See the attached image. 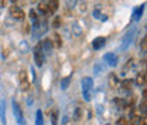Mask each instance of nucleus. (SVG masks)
<instances>
[{
    "label": "nucleus",
    "mask_w": 147,
    "mask_h": 125,
    "mask_svg": "<svg viewBox=\"0 0 147 125\" xmlns=\"http://www.w3.org/2000/svg\"><path fill=\"white\" fill-rule=\"evenodd\" d=\"M92 88H93V80H92L91 77H85L82 80V94H84V98L86 101H91Z\"/></svg>",
    "instance_id": "1"
},
{
    "label": "nucleus",
    "mask_w": 147,
    "mask_h": 125,
    "mask_svg": "<svg viewBox=\"0 0 147 125\" xmlns=\"http://www.w3.org/2000/svg\"><path fill=\"white\" fill-rule=\"evenodd\" d=\"M139 125H147V118H146V117L139 118Z\"/></svg>",
    "instance_id": "25"
},
{
    "label": "nucleus",
    "mask_w": 147,
    "mask_h": 125,
    "mask_svg": "<svg viewBox=\"0 0 147 125\" xmlns=\"http://www.w3.org/2000/svg\"><path fill=\"white\" fill-rule=\"evenodd\" d=\"M10 16L13 18H16V20H24V17H26L24 12L17 6H11L10 7Z\"/></svg>",
    "instance_id": "5"
},
{
    "label": "nucleus",
    "mask_w": 147,
    "mask_h": 125,
    "mask_svg": "<svg viewBox=\"0 0 147 125\" xmlns=\"http://www.w3.org/2000/svg\"><path fill=\"white\" fill-rule=\"evenodd\" d=\"M105 44H106V38H105V37H96V38L92 41V47H93L95 50H100Z\"/></svg>",
    "instance_id": "7"
},
{
    "label": "nucleus",
    "mask_w": 147,
    "mask_h": 125,
    "mask_svg": "<svg viewBox=\"0 0 147 125\" xmlns=\"http://www.w3.org/2000/svg\"><path fill=\"white\" fill-rule=\"evenodd\" d=\"M51 41H53V46L57 47V48H59V47L62 46V40H61V36H59L58 33H54V34H53Z\"/></svg>",
    "instance_id": "11"
},
{
    "label": "nucleus",
    "mask_w": 147,
    "mask_h": 125,
    "mask_svg": "<svg viewBox=\"0 0 147 125\" xmlns=\"http://www.w3.org/2000/svg\"><path fill=\"white\" fill-rule=\"evenodd\" d=\"M131 37H133V34H130V33H127V34L125 36L123 43H122V50H126V48H127V46L130 44V41H131Z\"/></svg>",
    "instance_id": "14"
},
{
    "label": "nucleus",
    "mask_w": 147,
    "mask_h": 125,
    "mask_svg": "<svg viewBox=\"0 0 147 125\" xmlns=\"http://www.w3.org/2000/svg\"><path fill=\"white\" fill-rule=\"evenodd\" d=\"M42 44L40 43V44H37L36 47V51H34V58H36V64L38 67H42V64H44V55H42Z\"/></svg>",
    "instance_id": "4"
},
{
    "label": "nucleus",
    "mask_w": 147,
    "mask_h": 125,
    "mask_svg": "<svg viewBox=\"0 0 147 125\" xmlns=\"http://www.w3.org/2000/svg\"><path fill=\"white\" fill-rule=\"evenodd\" d=\"M143 12H144V4H142V6H137V7L133 10V20H134V21H137L139 18L142 17Z\"/></svg>",
    "instance_id": "9"
},
{
    "label": "nucleus",
    "mask_w": 147,
    "mask_h": 125,
    "mask_svg": "<svg viewBox=\"0 0 147 125\" xmlns=\"http://www.w3.org/2000/svg\"><path fill=\"white\" fill-rule=\"evenodd\" d=\"M48 10H50V13H55L57 10H58V7H59V0H48Z\"/></svg>",
    "instance_id": "10"
},
{
    "label": "nucleus",
    "mask_w": 147,
    "mask_h": 125,
    "mask_svg": "<svg viewBox=\"0 0 147 125\" xmlns=\"http://www.w3.org/2000/svg\"><path fill=\"white\" fill-rule=\"evenodd\" d=\"M11 1H16V0H11Z\"/></svg>",
    "instance_id": "28"
},
{
    "label": "nucleus",
    "mask_w": 147,
    "mask_h": 125,
    "mask_svg": "<svg viewBox=\"0 0 147 125\" xmlns=\"http://www.w3.org/2000/svg\"><path fill=\"white\" fill-rule=\"evenodd\" d=\"M69 81H71V78L68 77V78H64L62 81H61V87H62V89L68 88V84H69Z\"/></svg>",
    "instance_id": "22"
},
{
    "label": "nucleus",
    "mask_w": 147,
    "mask_h": 125,
    "mask_svg": "<svg viewBox=\"0 0 147 125\" xmlns=\"http://www.w3.org/2000/svg\"><path fill=\"white\" fill-rule=\"evenodd\" d=\"M59 24H61V18L58 17H55V20H54V27H59Z\"/></svg>",
    "instance_id": "26"
},
{
    "label": "nucleus",
    "mask_w": 147,
    "mask_h": 125,
    "mask_svg": "<svg viewBox=\"0 0 147 125\" xmlns=\"http://www.w3.org/2000/svg\"><path fill=\"white\" fill-rule=\"evenodd\" d=\"M18 80H20V88L23 91H27L30 88V83H28V74L26 70H21L18 72Z\"/></svg>",
    "instance_id": "3"
},
{
    "label": "nucleus",
    "mask_w": 147,
    "mask_h": 125,
    "mask_svg": "<svg viewBox=\"0 0 147 125\" xmlns=\"http://www.w3.org/2000/svg\"><path fill=\"white\" fill-rule=\"evenodd\" d=\"M146 81H147L146 74H143V72H139V74H137V77H136V84L142 87V85H144V84H146Z\"/></svg>",
    "instance_id": "12"
},
{
    "label": "nucleus",
    "mask_w": 147,
    "mask_h": 125,
    "mask_svg": "<svg viewBox=\"0 0 147 125\" xmlns=\"http://www.w3.org/2000/svg\"><path fill=\"white\" fill-rule=\"evenodd\" d=\"M109 83H110V85H112L113 88L119 85V78H117V75H116V74H113V72L110 74L109 75Z\"/></svg>",
    "instance_id": "15"
},
{
    "label": "nucleus",
    "mask_w": 147,
    "mask_h": 125,
    "mask_svg": "<svg viewBox=\"0 0 147 125\" xmlns=\"http://www.w3.org/2000/svg\"><path fill=\"white\" fill-rule=\"evenodd\" d=\"M41 44H42V50H45L47 53L51 51V47H53V41H51V38H45Z\"/></svg>",
    "instance_id": "13"
},
{
    "label": "nucleus",
    "mask_w": 147,
    "mask_h": 125,
    "mask_svg": "<svg viewBox=\"0 0 147 125\" xmlns=\"http://www.w3.org/2000/svg\"><path fill=\"white\" fill-rule=\"evenodd\" d=\"M79 118H81V108H75V115H74V120L75 121H79Z\"/></svg>",
    "instance_id": "24"
},
{
    "label": "nucleus",
    "mask_w": 147,
    "mask_h": 125,
    "mask_svg": "<svg viewBox=\"0 0 147 125\" xmlns=\"http://www.w3.org/2000/svg\"><path fill=\"white\" fill-rule=\"evenodd\" d=\"M139 111H140L143 115H147V101L146 100H142L140 107H139Z\"/></svg>",
    "instance_id": "18"
},
{
    "label": "nucleus",
    "mask_w": 147,
    "mask_h": 125,
    "mask_svg": "<svg viewBox=\"0 0 147 125\" xmlns=\"http://www.w3.org/2000/svg\"><path fill=\"white\" fill-rule=\"evenodd\" d=\"M140 50H142V53H147V36L140 43Z\"/></svg>",
    "instance_id": "20"
},
{
    "label": "nucleus",
    "mask_w": 147,
    "mask_h": 125,
    "mask_svg": "<svg viewBox=\"0 0 147 125\" xmlns=\"http://www.w3.org/2000/svg\"><path fill=\"white\" fill-rule=\"evenodd\" d=\"M38 10H40L42 14H48V13H50L48 6H47V4H44V3H40V4H38Z\"/></svg>",
    "instance_id": "19"
},
{
    "label": "nucleus",
    "mask_w": 147,
    "mask_h": 125,
    "mask_svg": "<svg viewBox=\"0 0 147 125\" xmlns=\"http://www.w3.org/2000/svg\"><path fill=\"white\" fill-rule=\"evenodd\" d=\"M57 121H58V112L53 111V115H51V122H53V125H57Z\"/></svg>",
    "instance_id": "23"
},
{
    "label": "nucleus",
    "mask_w": 147,
    "mask_h": 125,
    "mask_svg": "<svg viewBox=\"0 0 147 125\" xmlns=\"http://www.w3.org/2000/svg\"><path fill=\"white\" fill-rule=\"evenodd\" d=\"M105 61L109 64L110 67H116L117 66V61H119V57L115 53H108V54H105Z\"/></svg>",
    "instance_id": "6"
},
{
    "label": "nucleus",
    "mask_w": 147,
    "mask_h": 125,
    "mask_svg": "<svg viewBox=\"0 0 147 125\" xmlns=\"http://www.w3.org/2000/svg\"><path fill=\"white\" fill-rule=\"evenodd\" d=\"M7 6V0H0V7H6Z\"/></svg>",
    "instance_id": "27"
},
{
    "label": "nucleus",
    "mask_w": 147,
    "mask_h": 125,
    "mask_svg": "<svg viewBox=\"0 0 147 125\" xmlns=\"http://www.w3.org/2000/svg\"><path fill=\"white\" fill-rule=\"evenodd\" d=\"M11 105H13V114H14V117H16L17 124L18 125H26L24 114H23L21 108H20V105H18V102L16 101V100H13V101H11Z\"/></svg>",
    "instance_id": "2"
},
{
    "label": "nucleus",
    "mask_w": 147,
    "mask_h": 125,
    "mask_svg": "<svg viewBox=\"0 0 147 125\" xmlns=\"http://www.w3.org/2000/svg\"><path fill=\"white\" fill-rule=\"evenodd\" d=\"M36 125H44V120H42V112L38 109L36 112Z\"/></svg>",
    "instance_id": "17"
},
{
    "label": "nucleus",
    "mask_w": 147,
    "mask_h": 125,
    "mask_svg": "<svg viewBox=\"0 0 147 125\" xmlns=\"http://www.w3.org/2000/svg\"><path fill=\"white\" fill-rule=\"evenodd\" d=\"M122 87H123V89H126V91H130L131 87H133V81L129 80V78L123 80V81H122Z\"/></svg>",
    "instance_id": "16"
},
{
    "label": "nucleus",
    "mask_w": 147,
    "mask_h": 125,
    "mask_svg": "<svg viewBox=\"0 0 147 125\" xmlns=\"http://www.w3.org/2000/svg\"><path fill=\"white\" fill-rule=\"evenodd\" d=\"M116 125H129L127 118H125V117H122V118H119V120L116 121Z\"/></svg>",
    "instance_id": "21"
},
{
    "label": "nucleus",
    "mask_w": 147,
    "mask_h": 125,
    "mask_svg": "<svg viewBox=\"0 0 147 125\" xmlns=\"http://www.w3.org/2000/svg\"><path fill=\"white\" fill-rule=\"evenodd\" d=\"M0 121L3 125H6V101L4 100H0Z\"/></svg>",
    "instance_id": "8"
}]
</instances>
